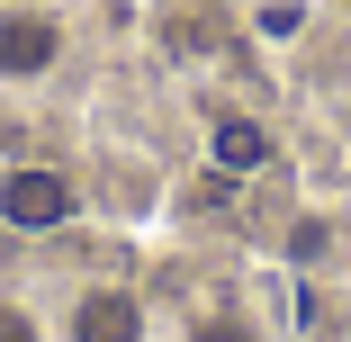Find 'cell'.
I'll use <instances>...</instances> for the list:
<instances>
[{
    "label": "cell",
    "mask_w": 351,
    "mask_h": 342,
    "mask_svg": "<svg viewBox=\"0 0 351 342\" xmlns=\"http://www.w3.org/2000/svg\"><path fill=\"white\" fill-rule=\"evenodd\" d=\"M145 333H154V315L126 280H90L63 306V342H145Z\"/></svg>",
    "instance_id": "1"
},
{
    "label": "cell",
    "mask_w": 351,
    "mask_h": 342,
    "mask_svg": "<svg viewBox=\"0 0 351 342\" xmlns=\"http://www.w3.org/2000/svg\"><path fill=\"white\" fill-rule=\"evenodd\" d=\"M63 63V19L54 10H0V82H45Z\"/></svg>",
    "instance_id": "2"
},
{
    "label": "cell",
    "mask_w": 351,
    "mask_h": 342,
    "mask_svg": "<svg viewBox=\"0 0 351 342\" xmlns=\"http://www.w3.org/2000/svg\"><path fill=\"white\" fill-rule=\"evenodd\" d=\"M63 217H73V180L63 171H10L0 180V225H19V234H54Z\"/></svg>",
    "instance_id": "3"
},
{
    "label": "cell",
    "mask_w": 351,
    "mask_h": 342,
    "mask_svg": "<svg viewBox=\"0 0 351 342\" xmlns=\"http://www.w3.org/2000/svg\"><path fill=\"white\" fill-rule=\"evenodd\" d=\"M189 342H261V333H252L243 315H198V324H189Z\"/></svg>",
    "instance_id": "4"
},
{
    "label": "cell",
    "mask_w": 351,
    "mask_h": 342,
    "mask_svg": "<svg viewBox=\"0 0 351 342\" xmlns=\"http://www.w3.org/2000/svg\"><path fill=\"white\" fill-rule=\"evenodd\" d=\"M0 342H45V324H36L19 297H0Z\"/></svg>",
    "instance_id": "5"
},
{
    "label": "cell",
    "mask_w": 351,
    "mask_h": 342,
    "mask_svg": "<svg viewBox=\"0 0 351 342\" xmlns=\"http://www.w3.org/2000/svg\"><path fill=\"white\" fill-rule=\"evenodd\" d=\"M217 154L243 171V162H261V135H252V126H226V135H217Z\"/></svg>",
    "instance_id": "6"
}]
</instances>
